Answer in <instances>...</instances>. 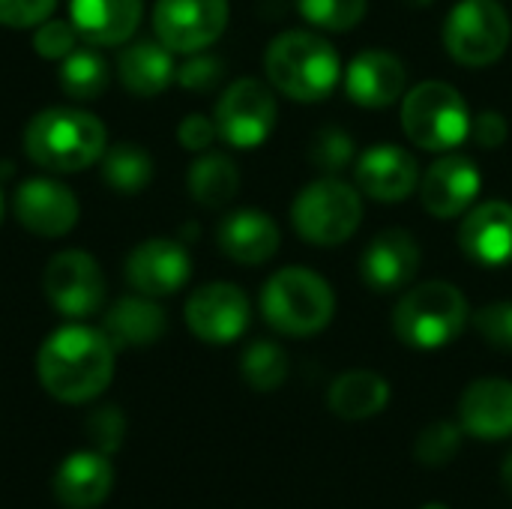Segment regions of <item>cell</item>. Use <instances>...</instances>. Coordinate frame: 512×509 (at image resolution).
Segmentation results:
<instances>
[{
  "instance_id": "cell-32",
  "label": "cell",
  "mask_w": 512,
  "mask_h": 509,
  "mask_svg": "<svg viewBox=\"0 0 512 509\" xmlns=\"http://www.w3.org/2000/svg\"><path fill=\"white\" fill-rule=\"evenodd\" d=\"M309 162L327 174V177H336L339 171H345L351 162H354V138L339 129V126H324L315 138H312V147H309Z\"/></svg>"
},
{
  "instance_id": "cell-23",
  "label": "cell",
  "mask_w": 512,
  "mask_h": 509,
  "mask_svg": "<svg viewBox=\"0 0 512 509\" xmlns=\"http://www.w3.org/2000/svg\"><path fill=\"white\" fill-rule=\"evenodd\" d=\"M114 486V471L108 456L90 450L63 459L54 477V495L66 509L99 507Z\"/></svg>"
},
{
  "instance_id": "cell-27",
  "label": "cell",
  "mask_w": 512,
  "mask_h": 509,
  "mask_svg": "<svg viewBox=\"0 0 512 509\" xmlns=\"http://www.w3.org/2000/svg\"><path fill=\"white\" fill-rule=\"evenodd\" d=\"M108 78H111L108 63L96 51V45L75 48L60 60V90L78 102L102 96L108 87Z\"/></svg>"
},
{
  "instance_id": "cell-6",
  "label": "cell",
  "mask_w": 512,
  "mask_h": 509,
  "mask_svg": "<svg viewBox=\"0 0 512 509\" xmlns=\"http://www.w3.org/2000/svg\"><path fill=\"white\" fill-rule=\"evenodd\" d=\"M402 129L420 150L447 153L471 135V111L453 84L423 81L402 99Z\"/></svg>"
},
{
  "instance_id": "cell-33",
  "label": "cell",
  "mask_w": 512,
  "mask_h": 509,
  "mask_svg": "<svg viewBox=\"0 0 512 509\" xmlns=\"http://www.w3.org/2000/svg\"><path fill=\"white\" fill-rule=\"evenodd\" d=\"M459 444H462V426L450 420H438L420 432L414 444V456L426 468H438V465H447L459 453Z\"/></svg>"
},
{
  "instance_id": "cell-20",
  "label": "cell",
  "mask_w": 512,
  "mask_h": 509,
  "mask_svg": "<svg viewBox=\"0 0 512 509\" xmlns=\"http://www.w3.org/2000/svg\"><path fill=\"white\" fill-rule=\"evenodd\" d=\"M459 426L462 432L501 441L512 435V381L504 378H480L474 381L459 402Z\"/></svg>"
},
{
  "instance_id": "cell-21",
  "label": "cell",
  "mask_w": 512,
  "mask_h": 509,
  "mask_svg": "<svg viewBox=\"0 0 512 509\" xmlns=\"http://www.w3.org/2000/svg\"><path fill=\"white\" fill-rule=\"evenodd\" d=\"M141 9V0H69V21L87 45L108 48L132 39Z\"/></svg>"
},
{
  "instance_id": "cell-18",
  "label": "cell",
  "mask_w": 512,
  "mask_h": 509,
  "mask_svg": "<svg viewBox=\"0 0 512 509\" xmlns=\"http://www.w3.org/2000/svg\"><path fill=\"white\" fill-rule=\"evenodd\" d=\"M405 63L384 48L360 51L345 69V93L360 108H390L405 93Z\"/></svg>"
},
{
  "instance_id": "cell-2",
  "label": "cell",
  "mask_w": 512,
  "mask_h": 509,
  "mask_svg": "<svg viewBox=\"0 0 512 509\" xmlns=\"http://www.w3.org/2000/svg\"><path fill=\"white\" fill-rule=\"evenodd\" d=\"M108 132L96 114L81 108H45L24 126V153L54 174H75L105 153Z\"/></svg>"
},
{
  "instance_id": "cell-8",
  "label": "cell",
  "mask_w": 512,
  "mask_h": 509,
  "mask_svg": "<svg viewBox=\"0 0 512 509\" xmlns=\"http://www.w3.org/2000/svg\"><path fill=\"white\" fill-rule=\"evenodd\" d=\"M510 36V15L495 0H462L444 24V45L462 66H489L501 60Z\"/></svg>"
},
{
  "instance_id": "cell-1",
  "label": "cell",
  "mask_w": 512,
  "mask_h": 509,
  "mask_svg": "<svg viewBox=\"0 0 512 509\" xmlns=\"http://www.w3.org/2000/svg\"><path fill=\"white\" fill-rule=\"evenodd\" d=\"M114 345L102 330L69 324L51 333L36 357V375L57 402H90L114 375Z\"/></svg>"
},
{
  "instance_id": "cell-38",
  "label": "cell",
  "mask_w": 512,
  "mask_h": 509,
  "mask_svg": "<svg viewBox=\"0 0 512 509\" xmlns=\"http://www.w3.org/2000/svg\"><path fill=\"white\" fill-rule=\"evenodd\" d=\"M54 3L57 0H0V24L15 30L39 27L54 12Z\"/></svg>"
},
{
  "instance_id": "cell-29",
  "label": "cell",
  "mask_w": 512,
  "mask_h": 509,
  "mask_svg": "<svg viewBox=\"0 0 512 509\" xmlns=\"http://www.w3.org/2000/svg\"><path fill=\"white\" fill-rule=\"evenodd\" d=\"M102 177L114 192L135 195L153 180V159L138 144H117L102 153Z\"/></svg>"
},
{
  "instance_id": "cell-42",
  "label": "cell",
  "mask_w": 512,
  "mask_h": 509,
  "mask_svg": "<svg viewBox=\"0 0 512 509\" xmlns=\"http://www.w3.org/2000/svg\"><path fill=\"white\" fill-rule=\"evenodd\" d=\"M405 3H408V6H420V9H423V6H432L435 0H405Z\"/></svg>"
},
{
  "instance_id": "cell-41",
  "label": "cell",
  "mask_w": 512,
  "mask_h": 509,
  "mask_svg": "<svg viewBox=\"0 0 512 509\" xmlns=\"http://www.w3.org/2000/svg\"><path fill=\"white\" fill-rule=\"evenodd\" d=\"M501 477H504V486H507V492L512 495V450L510 456L504 459V468H501Z\"/></svg>"
},
{
  "instance_id": "cell-19",
  "label": "cell",
  "mask_w": 512,
  "mask_h": 509,
  "mask_svg": "<svg viewBox=\"0 0 512 509\" xmlns=\"http://www.w3.org/2000/svg\"><path fill=\"white\" fill-rule=\"evenodd\" d=\"M462 252L483 267H504L512 261V204L486 201L474 207L459 228Z\"/></svg>"
},
{
  "instance_id": "cell-14",
  "label": "cell",
  "mask_w": 512,
  "mask_h": 509,
  "mask_svg": "<svg viewBox=\"0 0 512 509\" xmlns=\"http://www.w3.org/2000/svg\"><path fill=\"white\" fill-rule=\"evenodd\" d=\"M420 261H423L420 243L402 228H387V231L375 234L372 243L363 249L360 276L372 291L390 294V291H402L414 282Z\"/></svg>"
},
{
  "instance_id": "cell-24",
  "label": "cell",
  "mask_w": 512,
  "mask_h": 509,
  "mask_svg": "<svg viewBox=\"0 0 512 509\" xmlns=\"http://www.w3.org/2000/svg\"><path fill=\"white\" fill-rule=\"evenodd\" d=\"M168 330L165 312L153 303V297H123L117 300L102 324V333L114 348H144L162 339Z\"/></svg>"
},
{
  "instance_id": "cell-12",
  "label": "cell",
  "mask_w": 512,
  "mask_h": 509,
  "mask_svg": "<svg viewBox=\"0 0 512 509\" xmlns=\"http://www.w3.org/2000/svg\"><path fill=\"white\" fill-rule=\"evenodd\" d=\"M249 300L243 288L231 282H213L198 288L186 303L189 330L210 345H228L249 327Z\"/></svg>"
},
{
  "instance_id": "cell-22",
  "label": "cell",
  "mask_w": 512,
  "mask_h": 509,
  "mask_svg": "<svg viewBox=\"0 0 512 509\" xmlns=\"http://www.w3.org/2000/svg\"><path fill=\"white\" fill-rule=\"evenodd\" d=\"M216 240H219V249L231 261L246 264V267H258L279 252L282 234H279V225L267 213L237 210V213L222 219Z\"/></svg>"
},
{
  "instance_id": "cell-36",
  "label": "cell",
  "mask_w": 512,
  "mask_h": 509,
  "mask_svg": "<svg viewBox=\"0 0 512 509\" xmlns=\"http://www.w3.org/2000/svg\"><path fill=\"white\" fill-rule=\"evenodd\" d=\"M75 27L72 21H42L33 33V48L45 60H63L69 51H75Z\"/></svg>"
},
{
  "instance_id": "cell-37",
  "label": "cell",
  "mask_w": 512,
  "mask_h": 509,
  "mask_svg": "<svg viewBox=\"0 0 512 509\" xmlns=\"http://www.w3.org/2000/svg\"><path fill=\"white\" fill-rule=\"evenodd\" d=\"M222 69L225 66H222L219 57L195 51V54H189V60L183 66H177V78L174 81L180 87H186V90H210V87L219 84Z\"/></svg>"
},
{
  "instance_id": "cell-30",
  "label": "cell",
  "mask_w": 512,
  "mask_h": 509,
  "mask_svg": "<svg viewBox=\"0 0 512 509\" xmlns=\"http://www.w3.org/2000/svg\"><path fill=\"white\" fill-rule=\"evenodd\" d=\"M240 372H243V381L258 393L279 390L288 378V354L276 342H264V339L252 342L243 351Z\"/></svg>"
},
{
  "instance_id": "cell-7",
  "label": "cell",
  "mask_w": 512,
  "mask_h": 509,
  "mask_svg": "<svg viewBox=\"0 0 512 509\" xmlns=\"http://www.w3.org/2000/svg\"><path fill=\"white\" fill-rule=\"evenodd\" d=\"M294 231L312 246H339L354 237L363 222V198L339 177L309 183L291 204Z\"/></svg>"
},
{
  "instance_id": "cell-34",
  "label": "cell",
  "mask_w": 512,
  "mask_h": 509,
  "mask_svg": "<svg viewBox=\"0 0 512 509\" xmlns=\"http://www.w3.org/2000/svg\"><path fill=\"white\" fill-rule=\"evenodd\" d=\"M126 435V420L117 408H99L87 417V441L96 447V453L111 456L120 450Z\"/></svg>"
},
{
  "instance_id": "cell-4",
  "label": "cell",
  "mask_w": 512,
  "mask_h": 509,
  "mask_svg": "<svg viewBox=\"0 0 512 509\" xmlns=\"http://www.w3.org/2000/svg\"><path fill=\"white\" fill-rule=\"evenodd\" d=\"M261 312L273 330L303 339L321 333L333 321L336 297L324 276L306 267H285L267 279Z\"/></svg>"
},
{
  "instance_id": "cell-13",
  "label": "cell",
  "mask_w": 512,
  "mask_h": 509,
  "mask_svg": "<svg viewBox=\"0 0 512 509\" xmlns=\"http://www.w3.org/2000/svg\"><path fill=\"white\" fill-rule=\"evenodd\" d=\"M12 213L36 237H63L75 228L81 207L72 189H66L63 183L48 177H33L15 189Z\"/></svg>"
},
{
  "instance_id": "cell-31",
  "label": "cell",
  "mask_w": 512,
  "mask_h": 509,
  "mask_svg": "<svg viewBox=\"0 0 512 509\" xmlns=\"http://www.w3.org/2000/svg\"><path fill=\"white\" fill-rule=\"evenodd\" d=\"M300 15L330 33H345L357 27L369 9V0H297Z\"/></svg>"
},
{
  "instance_id": "cell-43",
  "label": "cell",
  "mask_w": 512,
  "mask_h": 509,
  "mask_svg": "<svg viewBox=\"0 0 512 509\" xmlns=\"http://www.w3.org/2000/svg\"><path fill=\"white\" fill-rule=\"evenodd\" d=\"M423 509H450V507H444V504H426Z\"/></svg>"
},
{
  "instance_id": "cell-16",
  "label": "cell",
  "mask_w": 512,
  "mask_h": 509,
  "mask_svg": "<svg viewBox=\"0 0 512 509\" xmlns=\"http://www.w3.org/2000/svg\"><path fill=\"white\" fill-rule=\"evenodd\" d=\"M357 186L381 204L405 201L420 186V165L414 153L399 144H375L357 159Z\"/></svg>"
},
{
  "instance_id": "cell-15",
  "label": "cell",
  "mask_w": 512,
  "mask_h": 509,
  "mask_svg": "<svg viewBox=\"0 0 512 509\" xmlns=\"http://www.w3.org/2000/svg\"><path fill=\"white\" fill-rule=\"evenodd\" d=\"M480 186H483V177L474 159L450 153L432 162V168L420 177V201L432 216L456 219L474 204V198L480 195Z\"/></svg>"
},
{
  "instance_id": "cell-3",
  "label": "cell",
  "mask_w": 512,
  "mask_h": 509,
  "mask_svg": "<svg viewBox=\"0 0 512 509\" xmlns=\"http://www.w3.org/2000/svg\"><path fill=\"white\" fill-rule=\"evenodd\" d=\"M270 84L294 102H321L333 93L342 75L336 48L309 30L279 33L264 54Z\"/></svg>"
},
{
  "instance_id": "cell-10",
  "label": "cell",
  "mask_w": 512,
  "mask_h": 509,
  "mask_svg": "<svg viewBox=\"0 0 512 509\" xmlns=\"http://www.w3.org/2000/svg\"><path fill=\"white\" fill-rule=\"evenodd\" d=\"M153 27L168 51H204L228 27V0H156Z\"/></svg>"
},
{
  "instance_id": "cell-25",
  "label": "cell",
  "mask_w": 512,
  "mask_h": 509,
  "mask_svg": "<svg viewBox=\"0 0 512 509\" xmlns=\"http://www.w3.org/2000/svg\"><path fill=\"white\" fill-rule=\"evenodd\" d=\"M171 54L174 51H168L162 42H135L123 48L117 60V75L123 87L135 96L162 93L177 78V66Z\"/></svg>"
},
{
  "instance_id": "cell-9",
  "label": "cell",
  "mask_w": 512,
  "mask_h": 509,
  "mask_svg": "<svg viewBox=\"0 0 512 509\" xmlns=\"http://www.w3.org/2000/svg\"><path fill=\"white\" fill-rule=\"evenodd\" d=\"M216 132L222 141H228L237 150H255L261 147L273 126H276V99L273 90L258 78H240L234 81L222 99L216 102L213 114Z\"/></svg>"
},
{
  "instance_id": "cell-17",
  "label": "cell",
  "mask_w": 512,
  "mask_h": 509,
  "mask_svg": "<svg viewBox=\"0 0 512 509\" xmlns=\"http://www.w3.org/2000/svg\"><path fill=\"white\" fill-rule=\"evenodd\" d=\"M192 273L189 252L177 240H147L126 261V282L144 297H168L186 285Z\"/></svg>"
},
{
  "instance_id": "cell-44",
  "label": "cell",
  "mask_w": 512,
  "mask_h": 509,
  "mask_svg": "<svg viewBox=\"0 0 512 509\" xmlns=\"http://www.w3.org/2000/svg\"><path fill=\"white\" fill-rule=\"evenodd\" d=\"M0 213H3V201H0Z\"/></svg>"
},
{
  "instance_id": "cell-35",
  "label": "cell",
  "mask_w": 512,
  "mask_h": 509,
  "mask_svg": "<svg viewBox=\"0 0 512 509\" xmlns=\"http://www.w3.org/2000/svg\"><path fill=\"white\" fill-rule=\"evenodd\" d=\"M474 327L477 333L498 351H512V303H489L474 315Z\"/></svg>"
},
{
  "instance_id": "cell-39",
  "label": "cell",
  "mask_w": 512,
  "mask_h": 509,
  "mask_svg": "<svg viewBox=\"0 0 512 509\" xmlns=\"http://www.w3.org/2000/svg\"><path fill=\"white\" fill-rule=\"evenodd\" d=\"M471 138H474L480 147H486V150L504 147V141L510 138L507 117L498 114V111H483L477 120H471Z\"/></svg>"
},
{
  "instance_id": "cell-11",
  "label": "cell",
  "mask_w": 512,
  "mask_h": 509,
  "mask_svg": "<svg viewBox=\"0 0 512 509\" xmlns=\"http://www.w3.org/2000/svg\"><path fill=\"white\" fill-rule=\"evenodd\" d=\"M42 288L48 303L66 318H87L105 300V276L87 252L69 249L48 261Z\"/></svg>"
},
{
  "instance_id": "cell-5",
  "label": "cell",
  "mask_w": 512,
  "mask_h": 509,
  "mask_svg": "<svg viewBox=\"0 0 512 509\" xmlns=\"http://www.w3.org/2000/svg\"><path fill=\"white\" fill-rule=\"evenodd\" d=\"M468 324V300L450 282H423L411 288L393 312L396 336L417 351H435L459 339Z\"/></svg>"
},
{
  "instance_id": "cell-26",
  "label": "cell",
  "mask_w": 512,
  "mask_h": 509,
  "mask_svg": "<svg viewBox=\"0 0 512 509\" xmlns=\"http://www.w3.org/2000/svg\"><path fill=\"white\" fill-rule=\"evenodd\" d=\"M327 402H330V411L339 420L360 423V420H369V417H375V414H381L387 408L390 384L378 372L354 369V372H345V375H339L333 381V387L327 393Z\"/></svg>"
},
{
  "instance_id": "cell-28",
  "label": "cell",
  "mask_w": 512,
  "mask_h": 509,
  "mask_svg": "<svg viewBox=\"0 0 512 509\" xmlns=\"http://www.w3.org/2000/svg\"><path fill=\"white\" fill-rule=\"evenodd\" d=\"M240 189L237 165L222 153H204L189 168V192L204 207H222L228 204Z\"/></svg>"
},
{
  "instance_id": "cell-40",
  "label": "cell",
  "mask_w": 512,
  "mask_h": 509,
  "mask_svg": "<svg viewBox=\"0 0 512 509\" xmlns=\"http://www.w3.org/2000/svg\"><path fill=\"white\" fill-rule=\"evenodd\" d=\"M216 123L210 120V117H204V114H189L183 123H180V129H177V138H180V144L186 147V150H192V153H201V150H207L213 141H216Z\"/></svg>"
}]
</instances>
